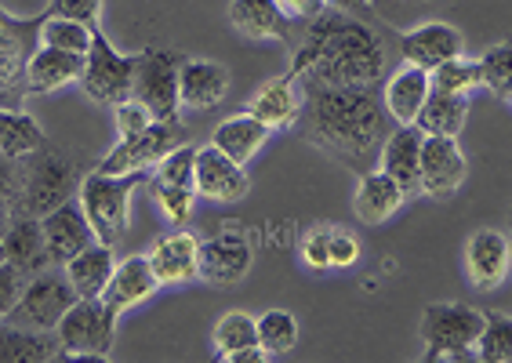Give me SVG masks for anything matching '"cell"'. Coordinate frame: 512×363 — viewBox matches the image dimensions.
Segmentation results:
<instances>
[{"label":"cell","mask_w":512,"mask_h":363,"mask_svg":"<svg viewBox=\"0 0 512 363\" xmlns=\"http://www.w3.org/2000/svg\"><path fill=\"white\" fill-rule=\"evenodd\" d=\"M247 182L244 164L229 160L222 149L204 146L197 149V193L204 200H218V204H237V200L247 197Z\"/></svg>","instance_id":"obj_16"},{"label":"cell","mask_w":512,"mask_h":363,"mask_svg":"<svg viewBox=\"0 0 512 363\" xmlns=\"http://www.w3.org/2000/svg\"><path fill=\"white\" fill-rule=\"evenodd\" d=\"M269 360V353L262 349V345H251V349H240V353H233L226 363H262Z\"/></svg>","instance_id":"obj_48"},{"label":"cell","mask_w":512,"mask_h":363,"mask_svg":"<svg viewBox=\"0 0 512 363\" xmlns=\"http://www.w3.org/2000/svg\"><path fill=\"white\" fill-rule=\"evenodd\" d=\"M476 356L483 363H512V316L487 313L483 331L476 338Z\"/></svg>","instance_id":"obj_36"},{"label":"cell","mask_w":512,"mask_h":363,"mask_svg":"<svg viewBox=\"0 0 512 363\" xmlns=\"http://www.w3.org/2000/svg\"><path fill=\"white\" fill-rule=\"evenodd\" d=\"M247 273H251V244L240 229H222L200 244L197 280L211 287H237Z\"/></svg>","instance_id":"obj_12"},{"label":"cell","mask_w":512,"mask_h":363,"mask_svg":"<svg viewBox=\"0 0 512 363\" xmlns=\"http://www.w3.org/2000/svg\"><path fill=\"white\" fill-rule=\"evenodd\" d=\"M91 40H95V30L84 26V22L59 19V15H44V22H40V44H48V48L73 51V55H88Z\"/></svg>","instance_id":"obj_33"},{"label":"cell","mask_w":512,"mask_h":363,"mask_svg":"<svg viewBox=\"0 0 512 363\" xmlns=\"http://www.w3.org/2000/svg\"><path fill=\"white\" fill-rule=\"evenodd\" d=\"M480 73H483V88H491L498 99L512 102V40H502L491 51H483Z\"/></svg>","instance_id":"obj_38"},{"label":"cell","mask_w":512,"mask_h":363,"mask_svg":"<svg viewBox=\"0 0 512 363\" xmlns=\"http://www.w3.org/2000/svg\"><path fill=\"white\" fill-rule=\"evenodd\" d=\"M117 109V131H120V138H135V135H142V131L153 124V113H149L146 106L138 99H128V102H120V106H113Z\"/></svg>","instance_id":"obj_43"},{"label":"cell","mask_w":512,"mask_h":363,"mask_svg":"<svg viewBox=\"0 0 512 363\" xmlns=\"http://www.w3.org/2000/svg\"><path fill=\"white\" fill-rule=\"evenodd\" d=\"M302 131L313 146L345 160L367 157L389 135V113L375 84L331 88V84H306L302 91Z\"/></svg>","instance_id":"obj_2"},{"label":"cell","mask_w":512,"mask_h":363,"mask_svg":"<svg viewBox=\"0 0 512 363\" xmlns=\"http://www.w3.org/2000/svg\"><path fill=\"white\" fill-rule=\"evenodd\" d=\"M247 113L258 117L269 131L287 128L302 117V95L295 88V77H276L266 88H258V95L247 102Z\"/></svg>","instance_id":"obj_27"},{"label":"cell","mask_w":512,"mask_h":363,"mask_svg":"<svg viewBox=\"0 0 512 363\" xmlns=\"http://www.w3.org/2000/svg\"><path fill=\"white\" fill-rule=\"evenodd\" d=\"M40 146H44V131H40V124L30 113H22V109H0V153L26 160Z\"/></svg>","instance_id":"obj_32"},{"label":"cell","mask_w":512,"mask_h":363,"mask_svg":"<svg viewBox=\"0 0 512 363\" xmlns=\"http://www.w3.org/2000/svg\"><path fill=\"white\" fill-rule=\"evenodd\" d=\"M8 222H11V207H8V204H0V236H4Z\"/></svg>","instance_id":"obj_49"},{"label":"cell","mask_w":512,"mask_h":363,"mask_svg":"<svg viewBox=\"0 0 512 363\" xmlns=\"http://www.w3.org/2000/svg\"><path fill=\"white\" fill-rule=\"evenodd\" d=\"M157 182L164 186H186L197 189V146H175L168 157L157 164Z\"/></svg>","instance_id":"obj_39"},{"label":"cell","mask_w":512,"mask_h":363,"mask_svg":"<svg viewBox=\"0 0 512 363\" xmlns=\"http://www.w3.org/2000/svg\"><path fill=\"white\" fill-rule=\"evenodd\" d=\"M509 240H512V215H509Z\"/></svg>","instance_id":"obj_51"},{"label":"cell","mask_w":512,"mask_h":363,"mask_svg":"<svg viewBox=\"0 0 512 363\" xmlns=\"http://www.w3.org/2000/svg\"><path fill=\"white\" fill-rule=\"evenodd\" d=\"M480 309L465 302H436L425 309L422 316V334L425 342V360H473L476 356V338L483 331Z\"/></svg>","instance_id":"obj_4"},{"label":"cell","mask_w":512,"mask_h":363,"mask_svg":"<svg viewBox=\"0 0 512 363\" xmlns=\"http://www.w3.org/2000/svg\"><path fill=\"white\" fill-rule=\"evenodd\" d=\"M22 287H26V273H19L11 262H0V320H8V313L19 302Z\"/></svg>","instance_id":"obj_45"},{"label":"cell","mask_w":512,"mask_h":363,"mask_svg":"<svg viewBox=\"0 0 512 363\" xmlns=\"http://www.w3.org/2000/svg\"><path fill=\"white\" fill-rule=\"evenodd\" d=\"M422 142H425V135L418 131V124H400V128H396L393 135H385V142H382V160H378V167H382L389 178L400 182V189H404L407 197L422 193V186H418V175H422Z\"/></svg>","instance_id":"obj_17"},{"label":"cell","mask_w":512,"mask_h":363,"mask_svg":"<svg viewBox=\"0 0 512 363\" xmlns=\"http://www.w3.org/2000/svg\"><path fill=\"white\" fill-rule=\"evenodd\" d=\"M258 345V320L251 313H226L215 324V353L218 360H229L240 349Z\"/></svg>","instance_id":"obj_34"},{"label":"cell","mask_w":512,"mask_h":363,"mask_svg":"<svg viewBox=\"0 0 512 363\" xmlns=\"http://www.w3.org/2000/svg\"><path fill=\"white\" fill-rule=\"evenodd\" d=\"M465 175H469V164H465V153L458 149V142L444 135H425L422 175H418L422 193H429L436 200H447L462 189Z\"/></svg>","instance_id":"obj_13"},{"label":"cell","mask_w":512,"mask_h":363,"mask_svg":"<svg viewBox=\"0 0 512 363\" xmlns=\"http://www.w3.org/2000/svg\"><path fill=\"white\" fill-rule=\"evenodd\" d=\"M429 77H433V88L454 91V95H469L473 88H483L480 59H465V55H454V59L440 62Z\"/></svg>","instance_id":"obj_37"},{"label":"cell","mask_w":512,"mask_h":363,"mask_svg":"<svg viewBox=\"0 0 512 363\" xmlns=\"http://www.w3.org/2000/svg\"><path fill=\"white\" fill-rule=\"evenodd\" d=\"M182 146V120H153L142 135L120 138V146L99 160L95 171L102 175H135V171H149L160 160L168 157L171 149Z\"/></svg>","instance_id":"obj_10"},{"label":"cell","mask_w":512,"mask_h":363,"mask_svg":"<svg viewBox=\"0 0 512 363\" xmlns=\"http://www.w3.org/2000/svg\"><path fill=\"white\" fill-rule=\"evenodd\" d=\"M404 200H407V193L400 189V182L389 178L382 167H378V171H367V175L360 178L353 207H356V218H360L364 226H382V222H389V218L400 211Z\"/></svg>","instance_id":"obj_25"},{"label":"cell","mask_w":512,"mask_h":363,"mask_svg":"<svg viewBox=\"0 0 512 363\" xmlns=\"http://www.w3.org/2000/svg\"><path fill=\"white\" fill-rule=\"evenodd\" d=\"M258 345L269 356H284L298 345V320L287 309H269L258 316Z\"/></svg>","instance_id":"obj_35"},{"label":"cell","mask_w":512,"mask_h":363,"mask_svg":"<svg viewBox=\"0 0 512 363\" xmlns=\"http://www.w3.org/2000/svg\"><path fill=\"white\" fill-rule=\"evenodd\" d=\"M302 258H306L309 269L316 273H327L331 269V229H313L302 240Z\"/></svg>","instance_id":"obj_44"},{"label":"cell","mask_w":512,"mask_h":363,"mask_svg":"<svg viewBox=\"0 0 512 363\" xmlns=\"http://www.w3.org/2000/svg\"><path fill=\"white\" fill-rule=\"evenodd\" d=\"M266 142H269V128L258 117H251V113L222 120L215 128V135H211V146L222 149V153H226L229 160H237V164H247Z\"/></svg>","instance_id":"obj_30"},{"label":"cell","mask_w":512,"mask_h":363,"mask_svg":"<svg viewBox=\"0 0 512 363\" xmlns=\"http://www.w3.org/2000/svg\"><path fill=\"white\" fill-rule=\"evenodd\" d=\"M229 95V69L211 59H182L178 99L182 109H215Z\"/></svg>","instance_id":"obj_19"},{"label":"cell","mask_w":512,"mask_h":363,"mask_svg":"<svg viewBox=\"0 0 512 363\" xmlns=\"http://www.w3.org/2000/svg\"><path fill=\"white\" fill-rule=\"evenodd\" d=\"M360 262V240L345 229H331V269H349Z\"/></svg>","instance_id":"obj_46"},{"label":"cell","mask_w":512,"mask_h":363,"mask_svg":"<svg viewBox=\"0 0 512 363\" xmlns=\"http://www.w3.org/2000/svg\"><path fill=\"white\" fill-rule=\"evenodd\" d=\"M385 73V48L367 22H356L345 11H331L309 22L306 40L298 44L287 77L306 84H378Z\"/></svg>","instance_id":"obj_1"},{"label":"cell","mask_w":512,"mask_h":363,"mask_svg":"<svg viewBox=\"0 0 512 363\" xmlns=\"http://www.w3.org/2000/svg\"><path fill=\"white\" fill-rule=\"evenodd\" d=\"M160 291V280L149 265V255H131L124 262H117L113 276H109L106 291H102V302L113 309V313H124L131 305L146 302Z\"/></svg>","instance_id":"obj_21"},{"label":"cell","mask_w":512,"mask_h":363,"mask_svg":"<svg viewBox=\"0 0 512 363\" xmlns=\"http://www.w3.org/2000/svg\"><path fill=\"white\" fill-rule=\"evenodd\" d=\"M113 269H117L113 247L95 240V244L84 247L80 255H73L66 262V280L73 284V291H77L80 298H102Z\"/></svg>","instance_id":"obj_28"},{"label":"cell","mask_w":512,"mask_h":363,"mask_svg":"<svg viewBox=\"0 0 512 363\" xmlns=\"http://www.w3.org/2000/svg\"><path fill=\"white\" fill-rule=\"evenodd\" d=\"M178 69H182V55L164 48H146L138 55L135 69V88L131 99L153 113L157 120H182V99H178Z\"/></svg>","instance_id":"obj_8"},{"label":"cell","mask_w":512,"mask_h":363,"mask_svg":"<svg viewBox=\"0 0 512 363\" xmlns=\"http://www.w3.org/2000/svg\"><path fill=\"white\" fill-rule=\"evenodd\" d=\"M229 22L251 40H287L291 33V15L276 0H233Z\"/></svg>","instance_id":"obj_26"},{"label":"cell","mask_w":512,"mask_h":363,"mask_svg":"<svg viewBox=\"0 0 512 363\" xmlns=\"http://www.w3.org/2000/svg\"><path fill=\"white\" fill-rule=\"evenodd\" d=\"M197 255H200V240L186 229L178 233L160 236L153 251H149V265L157 273L160 287L164 284H189L197 280Z\"/></svg>","instance_id":"obj_24"},{"label":"cell","mask_w":512,"mask_h":363,"mask_svg":"<svg viewBox=\"0 0 512 363\" xmlns=\"http://www.w3.org/2000/svg\"><path fill=\"white\" fill-rule=\"evenodd\" d=\"M77 291L69 280H59V276H33L30 284L22 287L19 302L11 309V320L22 327H33V331H55L62 316L73 309L77 302Z\"/></svg>","instance_id":"obj_11"},{"label":"cell","mask_w":512,"mask_h":363,"mask_svg":"<svg viewBox=\"0 0 512 363\" xmlns=\"http://www.w3.org/2000/svg\"><path fill=\"white\" fill-rule=\"evenodd\" d=\"M55 356H62L55 331L0 324V363H48Z\"/></svg>","instance_id":"obj_29"},{"label":"cell","mask_w":512,"mask_h":363,"mask_svg":"<svg viewBox=\"0 0 512 363\" xmlns=\"http://www.w3.org/2000/svg\"><path fill=\"white\" fill-rule=\"evenodd\" d=\"M44 15H59V19L84 22L91 30H99L102 19V0H51V8Z\"/></svg>","instance_id":"obj_42"},{"label":"cell","mask_w":512,"mask_h":363,"mask_svg":"<svg viewBox=\"0 0 512 363\" xmlns=\"http://www.w3.org/2000/svg\"><path fill=\"white\" fill-rule=\"evenodd\" d=\"M404 4H425V0H404Z\"/></svg>","instance_id":"obj_50"},{"label":"cell","mask_w":512,"mask_h":363,"mask_svg":"<svg viewBox=\"0 0 512 363\" xmlns=\"http://www.w3.org/2000/svg\"><path fill=\"white\" fill-rule=\"evenodd\" d=\"M465 117H469V95H454V91L433 88L414 124H418V131H422V135L458 138V135H462V128H465Z\"/></svg>","instance_id":"obj_31"},{"label":"cell","mask_w":512,"mask_h":363,"mask_svg":"<svg viewBox=\"0 0 512 363\" xmlns=\"http://www.w3.org/2000/svg\"><path fill=\"white\" fill-rule=\"evenodd\" d=\"M153 193H157V204H160V211H164V218H168L171 226H186L189 215H193V204H197V189L164 186V182H157Z\"/></svg>","instance_id":"obj_40"},{"label":"cell","mask_w":512,"mask_h":363,"mask_svg":"<svg viewBox=\"0 0 512 363\" xmlns=\"http://www.w3.org/2000/svg\"><path fill=\"white\" fill-rule=\"evenodd\" d=\"M22 186H26V164H22V157L0 153V204H8L11 211H19Z\"/></svg>","instance_id":"obj_41"},{"label":"cell","mask_w":512,"mask_h":363,"mask_svg":"<svg viewBox=\"0 0 512 363\" xmlns=\"http://www.w3.org/2000/svg\"><path fill=\"white\" fill-rule=\"evenodd\" d=\"M142 182H146V171H135V175H102V171H91V175L80 178L77 200L84 207V215H88L99 244L117 247L128 236L131 197H135V189Z\"/></svg>","instance_id":"obj_3"},{"label":"cell","mask_w":512,"mask_h":363,"mask_svg":"<svg viewBox=\"0 0 512 363\" xmlns=\"http://www.w3.org/2000/svg\"><path fill=\"white\" fill-rule=\"evenodd\" d=\"M40 229H44V240H48V255L51 262L66 265L73 255H80L84 247L95 244V229H91L84 207L77 197H69L66 204H59L55 211L40 218Z\"/></svg>","instance_id":"obj_15"},{"label":"cell","mask_w":512,"mask_h":363,"mask_svg":"<svg viewBox=\"0 0 512 363\" xmlns=\"http://www.w3.org/2000/svg\"><path fill=\"white\" fill-rule=\"evenodd\" d=\"M40 22L15 19L11 11L0 8V109L19 106L26 99V69H30L33 51L40 48Z\"/></svg>","instance_id":"obj_6"},{"label":"cell","mask_w":512,"mask_h":363,"mask_svg":"<svg viewBox=\"0 0 512 363\" xmlns=\"http://www.w3.org/2000/svg\"><path fill=\"white\" fill-rule=\"evenodd\" d=\"M429 91H433V77H429V69L404 62L393 77L385 80V88H382L385 113H389L396 124H414L418 113H422L425 99H429Z\"/></svg>","instance_id":"obj_23"},{"label":"cell","mask_w":512,"mask_h":363,"mask_svg":"<svg viewBox=\"0 0 512 363\" xmlns=\"http://www.w3.org/2000/svg\"><path fill=\"white\" fill-rule=\"evenodd\" d=\"M400 51H404V62L422 66L433 73L440 62L462 55L465 40H462V33L454 30V26H447V22H425V26H418V30L404 33Z\"/></svg>","instance_id":"obj_22"},{"label":"cell","mask_w":512,"mask_h":363,"mask_svg":"<svg viewBox=\"0 0 512 363\" xmlns=\"http://www.w3.org/2000/svg\"><path fill=\"white\" fill-rule=\"evenodd\" d=\"M276 4H280V8H284L291 19L313 22V19H320V15H324L331 0H276Z\"/></svg>","instance_id":"obj_47"},{"label":"cell","mask_w":512,"mask_h":363,"mask_svg":"<svg viewBox=\"0 0 512 363\" xmlns=\"http://www.w3.org/2000/svg\"><path fill=\"white\" fill-rule=\"evenodd\" d=\"M465 269L480 291L502 287L512 273V240L498 229H476L465 244Z\"/></svg>","instance_id":"obj_14"},{"label":"cell","mask_w":512,"mask_h":363,"mask_svg":"<svg viewBox=\"0 0 512 363\" xmlns=\"http://www.w3.org/2000/svg\"><path fill=\"white\" fill-rule=\"evenodd\" d=\"M117 316L102 298H77L73 309L59 320L55 338H59L62 356H88V360H109L113 356V334H117Z\"/></svg>","instance_id":"obj_5"},{"label":"cell","mask_w":512,"mask_h":363,"mask_svg":"<svg viewBox=\"0 0 512 363\" xmlns=\"http://www.w3.org/2000/svg\"><path fill=\"white\" fill-rule=\"evenodd\" d=\"M73 186H77L73 160L40 146L33 153V164H26V186H22L19 211L22 215L44 218L48 211H55V207L73 197Z\"/></svg>","instance_id":"obj_9"},{"label":"cell","mask_w":512,"mask_h":363,"mask_svg":"<svg viewBox=\"0 0 512 363\" xmlns=\"http://www.w3.org/2000/svg\"><path fill=\"white\" fill-rule=\"evenodd\" d=\"M84 59L88 55H73V51H59L40 44L33 51L30 69H26V95H55V91L69 88V84H80Z\"/></svg>","instance_id":"obj_20"},{"label":"cell","mask_w":512,"mask_h":363,"mask_svg":"<svg viewBox=\"0 0 512 363\" xmlns=\"http://www.w3.org/2000/svg\"><path fill=\"white\" fill-rule=\"evenodd\" d=\"M0 262H11L26 276H37L40 269L51 262L40 218L22 215V211H19V218H11L4 236H0Z\"/></svg>","instance_id":"obj_18"},{"label":"cell","mask_w":512,"mask_h":363,"mask_svg":"<svg viewBox=\"0 0 512 363\" xmlns=\"http://www.w3.org/2000/svg\"><path fill=\"white\" fill-rule=\"evenodd\" d=\"M135 69H138V55L117 51L102 37V30H95L88 59H84V73H80V88H84L88 99L102 102V106H120V102L131 99Z\"/></svg>","instance_id":"obj_7"}]
</instances>
